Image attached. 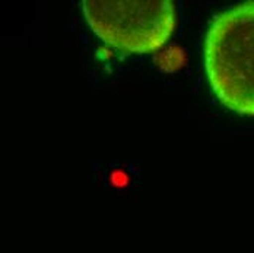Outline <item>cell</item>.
<instances>
[{
	"mask_svg": "<svg viewBox=\"0 0 254 253\" xmlns=\"http://www.w3.org/2000/svg\"><path fill=\"white\" fill-rule=\"evenodd\" d=\"M207 82L231 111L254 117V0L215 15L203 44Z\"/></svg>",
	"mask_w": 254,
	"mask_h": 253,
	"instance_id": "1",
	"label": "cell"
},
{
	"mask_svg": "<svg viewBox=\"0 0 254 253\" xmlns=\"http://www.w3.org/2000/svg\"><path fill=\"white\" fill-rule=\"evenodd\" d=\"M82 12L97 37L128 54L159 50L177 22L171 0H83Z\"/></svg>",
	"mask_w": 254,
	"mask_h": 253,
	"instance_id": "2",
	"label": "cell"
}]
</instances>
